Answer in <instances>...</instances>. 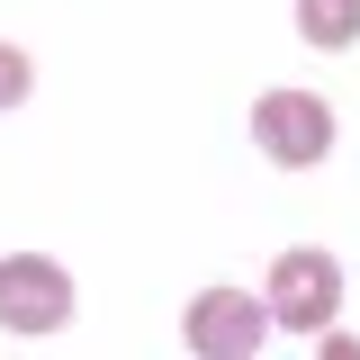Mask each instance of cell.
Returning a JSON list of instances; mask_svg holds the SVG:
<instances>
[{
  "instance_id": "1",
  "label": "cell",
  "mask_w": 360,
  "mask_h": 360,
  "mask_svg": "<svg viewBox=\"0 0 360 360\" xmlns=\"http://www.w3.org/2000/svg\"><path fill=\"white\" fill-rule=\"evenodd\" d=\"M252 144H262V162H279V172H315L333 153V108L315 90H262L252 99Z\"/></svg>"
},
{
  "instance_id": "2",
  "label": "cell",
  "mask_w": 360,
  "mask_h": 360,
  "mask_svg": "<svg viewBox=\"0 0 360 360\" xmlns=\"http://www.w3.org/2000/svg\"><path fill=\"white\" fill-rule=\"evenodd\" d=\"M72 324V270L45 252L0 262V333H63Z\"/></svg>"
},
{
  "instance_id": "3",
  "label": "cell",
  "mask_w": 360,
  "mask_h": 360,
  "mask_svg": "<svg viewBox=\"0 0 360 360\" xmlns=\"http://www.w3.org/2000/svg\"><path fill=\"white\" fill-rule=\"evenodd\" d=\"M333 307H342V262H333V252L297 243V252L270 262V324H288V333H324Z\"/></svg>"
},
{
  "instance_id": "4",
  "label": "cell",
  "mask_w": 360,
  "mask_h": 360,
  "mask_svg": "<svg viewBox=\"0 0 360 360\" xmlns=\"http://www.w3.org/2000/svg\"><path fill=\"white\" fill-rule=\"evenodd\" d=\"M180 342L198 360H252L270 342V307H252L243 288H198L189 315H180Z\"/></svg>"
},
{
  "instance_id": "5",
  "label": "cell",
  "mask_w": 360,
  "mask_h": 360,
  "mask_svg": "<svg viewBox=\"0 0 360 360\" xmlns=\"http://www.w3.org/2000/svg\"><path fill=\"white\" fill-rule=\"evenodd\" d=\"M297 37L324 45V54L352 45V37H360V0H297Z\"/></svg>"
},
{
  "instance_id": "6",
  "label": "cell",
  "mask_w": 360,
  "mask_h": 360,
  "mask_svg": "<svg viewBox=\"0 0 360 360\" xmlns=\"http://www.w3.org/2000/svg\"><path fill=\"white\" fill-rule=\"evenodd\" d=\"M27 90H37V63L0 37V117H9V108H27Z\"/></svg>"
}]
</instances>
